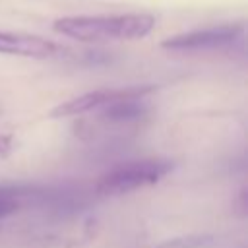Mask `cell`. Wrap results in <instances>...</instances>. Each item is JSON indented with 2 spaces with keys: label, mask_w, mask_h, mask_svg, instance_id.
Listing matches in <instances>:
<instances>
[{
  "label": "cell",
  "mask_w": 248,
  "mask_h": 248,
  "mask_svg": "<svg viewBox=\"0 0 248 248\" xmlns=\"http://www.w3.org/2000/svg\"><path fill=\"white\" fill-rule=\"evenodd\" d=\"M238 211L242 215L246 213V190H240V194H238Z\"/></svg>",
  "instance_id": "10"
},
{
  "label": "cell",
  "mask_w": 248,
  "mask_h": 248,
  "mask_svg": "<svg viewBox=\"0 0 248 248\" xmlns=\"http://www.w3.org/2000/svg\"><path fill=\"white\" fill-rule=\"evenodd\" d=\"M203 238H174V240H167L163 244H159L157 248H190V246H198L202 244Z\"/></svg>",
  "instance_id": "8"
},
{
  "label": "cell",
  "mask_w": 248,
  "mask_h": 248,
  "mask_svg": "<svg viewBox=\"0 0 248 248\" xmlns=\"http://www.w3.org/2000/svg\"><path fill=\"white\" fill-rule=\"evenodd\" d=\"M242 31L244 27L240 23H225L167 37L161 46L167 50H207L234 43L242 35Z\"/></svg>",
  "instance_id": "4"
},
{
  "label": "cell",
  "mask_w": 248,
  "mask_h": 248,
  "mask_svg": "<svg viewBox=\"0 0 248 248\" xmlns=\"http://www.w3.org/2000/svg\"><path fill=\"white\" fill-rule=\"evenodd\" d=\"M157 87L155 85H128V87H107V89H97V91H89L83 93L76 99L64 101L58 107H54L50 110V118H62V116H76V114H83L89 112L93 108H101L108 103L114 101H122V99H143L145 95L153 93Z\"/></svg>",
  "instance_id": "3"
},
{
  "label": "cell",
  "mask_w": 248,
  "mask_h": 248,
  "mask_svg": "<svg viewBox=\"0 0 248 248\" xmlns=\"http://www.w3.org/2000/svg\"><path fill=\"white\" fill-rule=\"evenodd\" d=\"M14 149V136L12 134H0V159L8 157Z\"/></svg>",
  "instance_id": "9"
},
{
  "label": "cell",
  "mask_w": 248,
  "mask_h": 248,
  "mask_svg": "<svg viewBox=\"0 0 248 248\" xmlns=\"http://www.w3.org/2000/svg\"><path fill=\"white\" fill-rule=\"evenodd\" d=\"M155 27L151 14H110V16H66L54 21L52 29L81 43L136 41Z\"/></svg>",
  "instance_id": "1"
},
{
  "label": "cell",
  "mask_w": 248,
  "mask_h": 248,
  "mask_svg": "<svg viewBox=\"0 0 248 248\" xmlns=\"http://www.w3.org/2000/svg\"><path fill=\"white\" fill-rule=\"evenodd\" d=\"M172 170L170 161L163 159H143L132 161L120 167L107 170L95 184V194L108 198V196H122L130 194L138 188L157 184L163 176Z\"/></svg>",
  "instance_id": "2"
},
{
  "label": "cell",
  "mask_w": 248,
  "mask_h": 248,
  "mask_svg": "<svg viewBox=\"0 0 248 248\" xmlns=\"http://www.w3.org/2000/svg\"><path fill=\"white\" fill-rule=\"evenodd\" d=\"M147 110L149 107L145 105L143 99H122V101H114L101 107V118L112 124H124V122H134L138 118H143Z\"/></svg>",
  "instance_id": "6"
},
{
  "label": "cell",
  "mask_w": 248,
  "mask_h": 248,
  "mask_svg": "<svg viewBox=\"0 0 248 248\" xmlns=\"http://www.w3.org/2000/svg\"><path fill=\"white\" fill-rule=\"evenodd\" d=\"M35 190V184H0V219L14 215L25 203Z\"/></svg>",
  "instance_id": "7"
},
{
  "label": "cell",
  "mask_w": 248,
  "mask_h": 248,
  "mask_svg": "<svg viewBox=\"0 0 248 248\" xmlns=\"http://www.w3.org/2000/svg\"><path fill=\"white\" fill-rule=\"evenodd\" d=\"M60 46L48 39L37 35H23L12 31H0V54H14L25 58H48L54 56Z\"/></svg>",
  "instance_id": "5"
}]
</instances>
